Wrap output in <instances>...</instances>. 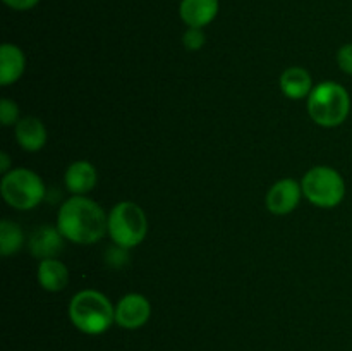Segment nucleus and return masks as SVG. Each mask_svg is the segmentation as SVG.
Masks as SVG:
<instances>
[{"instance_id":"f257e3e1","label":"nucleus","mask_w":352,"mask_h":351,"mask_svg":"<svg viewBox=\"0 0 352 351\" xmlns=\"http://www.w3.org/2000/svg\"><path fill=\"white\" fill-rule=\"evenodd\" d=\"M109 213L88 196H71L60 205L57 224L65 241L74 244H95L107 234Z\"/></svg>"},{"instance_id":"f03ea898","label":"nucleus","mask_w":352,"mask_h":351,"mask_svg":"<svg viewBox=\"0 0 352 351\" xmlns=\"http://www.w3.org/2000/svg\"><path fill=\"white\" fill-rule=\"evenodd\" d=\"M69 319L82 334L98 336L116 322V306L103 292L96 289H82L69 301Z\"/></svg>"},{"instance_id":"7ed1b4c3","label":"nucleus","mask_w":352,"mask_h":351,"mask_svg":"<svg viewBox=\"0 0 352 351\" xmlns=\"http://www.w3.org/2000/svg\"><path fill=\"white\" fill-rule=\"evenodd\" d=\"M306 100H308L309 117L320 127L327 129L339 127L349 117V92L336 81L318 83Z\"/></svg>"},{"instance_id":"20e7f679","label":"nucleus","mask_w":352,"mask_h":351,"mask_svg":"<svg viewBox=\"0 0 352 351\" xmlns=\"http://www.w3.org/2000/svg\"><path fill=\"white\" fill-rule=\"evenodd\" d=\"M107 234L113 244L124 250L140 246L148 234L146 213L138 203L119 202L109 212Z\"/></svg>"},{"instance_id":"39448f33","label":"nucleus","mask_w":352,"mask_h":351,"mask_svg":"<svg viewBox=\"0 0 352 351\" xmlns=\"http://www.w3.org/2000/svg\"><path fill=\"white\" fill-rule=\"evenodd\" d=\"M0 193L7 205L26 212L36 209L43 202L47 188L36 172L26 167H17L2 176Z\"/></svg>"},{"instance_id":"423d86ee","label":"nucleus","mask_w":352,"mask_h":351,"mask_svg":"<svg viewBox=\"0 0 352 351\" xmlns=\"http://www.w3.org/2000/svg\"><path fill=\"white\" fill-rule=\"evenodd\" d=\"M302 196L318 209H336L346 196V181L337 169L329 165L311 167L301 179Z\"/></svg>"},{"instance_id":"0eeeda50","label":"nucleus","mask_w":352,"mask_h":351,"mask_svg":"<svg viewBox=\"0 0 352 351\" xmlns=\"http://www.w3.org/2000/svg\"><path fill=\"white\" fill-rule=\"evenodd\" d=\"M151 317V303L140 292L122 296L116 305V323L122 329L136 330L143 327Z\"/></svg>"},{"instance_id":"6e6552de","label":"nucleus","mask_w":352,"mask_h":351,"mask_svg":"<svg viewBox=\"0 0 352 351\" xmlns=\"http://www.w3.org/2000/svg\"><path fill=\"white\" fill-rule=\"evenodd\" d=\"M302 198L301 182L284 178L275 182L267 193V209L274 215H287L298 209Z\"/></svg>"},{"instance_id":"1a4fd4ad","label":"nucleus","mask_w":352,"mask_h":351,"mask_svg":"<svg viewBox=\"0 0 352 351\" xmlns=\"http://www.w3.org/2000/svg\"><path fill=\"white\" fill-rule=\"evenodd\" d=\"M64 241L65 237L57 226H40L28 237V248L30 253L40 262L45 258H57L64 250Z\"/></svg>"},{"instance_id":"9d476101","label":"nucleus","mask_w":352,"mask_h":351,"mask_svg":"<svg viewBox=\"0 0 352 351\" xmlns=\"http://www.w3.org/2000/svg\"><path fill=\"white\" fill-rule=\"evenodd\" d=\"M65 189L72 196H86L98 184L96 167L88 160H76L65 169L64 174Z\"/></svg>"},{"instance_id":"9b49d317","label":"nucleus","mask_w":352,"mask_h":351,"mask_svg":"<svg viewBox=\"0 0 352 351\" xmlns=\"http://www.w3.org/2000/svg\"><path fill=\"white\" fill-rule=\"evenodd\" d=\"M219 0H181L179 16L188 28H205L219 14Z\"/></svg>"},{"instance_id":"f8f14e48","label":"nucleus","mask_w":352,"mask_h":351,"mask_svg":"<svg viewBox=\"0 0 352 351\" xmlns=\"http://www.w3.org/2000/svg\"><path fill=\"white\" fill-rule=\"evenodd\" d=\"M14 136H16L17 145L24 151H40L47 145V127L38 117L28 116L21 117L19 123L14 126Z\"/></svg>"},{"instance_id":"ddd939ff","label":"nucleus","mask_w":352,"mask_h":351,"mask_svg":"<svg viewBox=\"0 0 352 351\" xmlns=\"http://www.w3.org/2000/svg\"><path fill=\"white\" fill-rule=\"evenodd\" d=\"M36 281L48 292H60L69 284V268L58 258H45L38 262Z\"/></svg>"},{"instance_id":"4468645a","label":"nucleus","mask_w":352,"mask_h":351,"mask_svg":"<svg viewBox=\"0 0 352 351\" xmlns=\"http://www.w3.org/2000/svg\"><path fill=\"white\" fill-rule=\"evenodd\" d=\"M26 71V55L17 45L3 43L0 47V86H10Z\"/></svg>"},{"instance_id":"2eb2a0df","label":"nucleus","mask_w":352,"mask_h":351,"mask_svg":"<svg viewBox=\"0 0 352 351\" xmlns=\"http://www.w3.org/2000/svg\"><path fill=\"white\" fill-rule=\"evenodd\" d=\"M313 78L305 67L292 65L280 76V89L289 100H305L313 92Z\"/></svg>"},{"instance_id":"dca6fc26","label":"nucleus","mask_w":352,"mask_h":351,"mask_svg":"<svg viewBox=\"0 0 352 351\" xmlns=\"http://www.w3.org/2000/svg\"><path fill=\"white\" fill-rule=\"evenodd\" d=\"M24 241H26V236L19 224L9 219L0 220V255L2 257L16 255L24 246Z\"/></svg>"},{"instance_id":"f3484780","label":"nucleus","mask_w":352,"mask_h":351,"mask_svg":"<svg viewBox=\"0 0 352 351\" xmlns=\"http://www.w3.org/2000/svg\"><path fill=\"white\" fill-rule=\"evenodd\" d=\"M19 120H21V112L17 103L9 98L0 100V124L6 127H14Z\"/></svg>"},{"instance_id":"a211bd4d","label":"nucleus","mask_w":352,"mask_h":351,"mask_svg":"<svg viewBox=\"0 0 352 351\" xmlns=\"http://www.w3.org/2000/svg\"><path fill=\"white\" fill-rule=\"evenodd\" d=\"M205 41H206V36L203 28H188L184 36H182V43H184L186 50L189 52L201 50V48L205 47Z\"/></svg>"},{"instance_id":"6ab92c4d","label":"nucleus","mask_w":352,"mask_h":351,"mask_svg":"<svg viewBox=\"0 0 352 351\" xmlns=\"http://www.w3.org/2000/svg\"><path fill=\"white\" fill-rule=\"evenodd\" d=\"M337 64L344 74L352 76V43H346L337 52Z\"/></svg>"},{"instance_id":"aec40b11","label":"nucleus","mask_w":352,"mask_h":351,"mask_svg":"<svg viewBox=\"0 0 352 351\" xmlns=\"http://www.w3.org/2000/svg\"><path fill=\"white\" fill-rule=\"evenodd\" d=\"M7 7L14 10H30L40 3V0H2Z\"/></svg>"},{"instance_id":"412c9836","label":"nucleus","mask_w":352,"mask_h":351,"mask_svg":"<svg viewBox=\"0 0 352 351\" xmlns=\"http://www.w3.org/2000/svg\"><path fill=\"white\" fill-rule=\"evenodd\" d=\"M9 171H12V167H10V157L7 155V151H0V172L3 176Z\"/></svg>"}]
</instances>
